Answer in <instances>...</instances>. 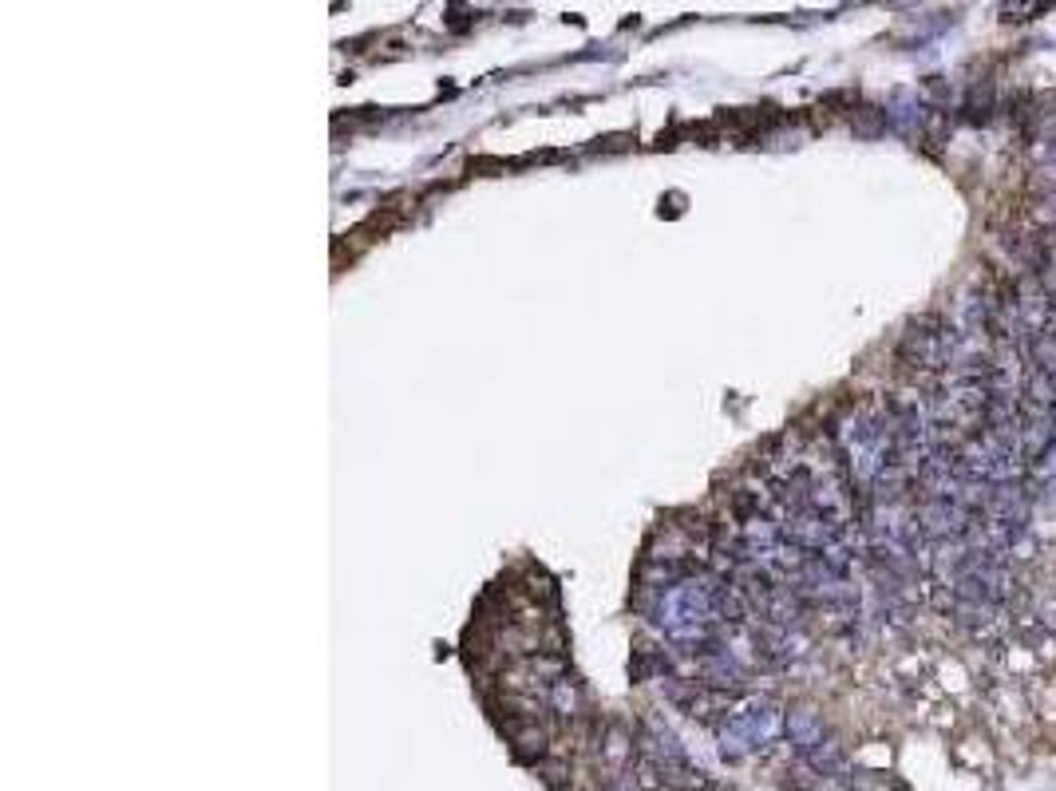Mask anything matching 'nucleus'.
Returning <instances> with one entry per match:
<instances>
[{
  "label": "nucleus",
  "instance_id": "obj_1",
  "mask_svg": "<svg viewBox=\"0 0 1056 791\" xmlns=\"http://www.w3.org/2000/svg\"><path fill=\"white\" fill-rule=\"evenodd\" d=\"M989 108H993V83H978L966 99V119H986Z\"/></svg>",
  "mask_w": 1056,
  "mask_h": 791
}]
</instances>
